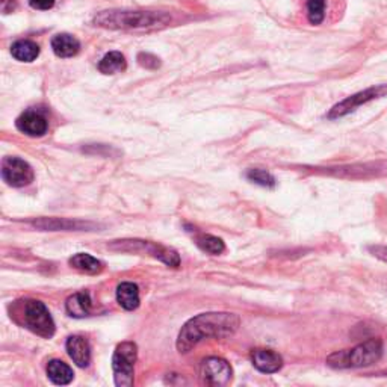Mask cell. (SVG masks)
Wrapping results in <instances>:
<instances>
[{
	"label": "cell",
	"mask_w": 387,
	"mask_h": 387,
	"mask_svg": "<svg viewBox=\"0 0 387 387\" xmlns=\"http://www.w3.org/2000/svg\"><path fill=\"white\" fill-rule=\"evenodd\" d=\"M240 325L235 313L210 312L201 313L182 327L177 337V350L188 353L205 339H226L233 336Z\"/></svg>",
	"instance_id": "cell-1"
},
{
	"label": "cell",
	"mask_w": 387,
	"mask_h": 387,
	"mask_svg": "<svg viewBox=\"0 0 387 387\" xmlns=\"http://www.w3.org/2000/svg\"><path fill=\"white\" fill-rule=\"evenodd\" d=\"M93 22L114 31H156L168 26L171 17L159 11H102Z\"/></svg>",
	"instance_id": "cell-2"
},
{
	"label": "cell",
	"mask_w": 387,
	"mask_h": 387,
	"mask_svg": "<svg viewBox=\"0 0 387 387\" xmlns=\"http://www.w3.org/2000/svg\"><path fill=\"white\" fill-rule=\"evenodd\" d=\"M383 355V342L380 339H369L363 344L328 355L327 365L334 369H350V367H366L379 362Z\"/></svg>",
	"instance_id": "cell-3"
},
{
	"label": "cell",
	"mask_w": 387,
	"mask_h": 387,
	"mask_svg": "<svg viewBox=\"0 0 387 387\" xmlns=\"http://www.w3.org/2000/svg\"><path fill=\"white\" fill-rule=\"evenodd\" d=\"M18 313L27 330L44 339H50L55 334V321L44 303L38 299H26L20 304Z\"/></svg>",
	"instance_id": "cell-4"
},
{
	"label": "cell",
	"mask_w": 387,
	"mask_h": 387,
	"mask_svg": "<svg viewBox=\"0 0 387 387\" xmlns=\"http://www.w3.org/2000/svg\"><path fill=\"white\" fill-rule=\"evenodd\" d=\"M112 250L117 251H128V253H145L154 259H159L168 266L177 268L180 265V256L177 251H174L168 247H163L150 240H140V239H124V240H114L109 245Z\"/></svg>",
	"instance_id": "cell-5"
},
{
	"label": "cell",
	"mask_w": 387,
	"mask_h": 387,
	"mask_svg": "<svg viewBox=\"0 0 387 387\" xmlns=\"http://www.w3.org/2000/svg\"><path fill=\"white\" fill-rule=\"evenodd\" d=\"M135 362H137V345L133 342L120 344L112 357L115 384L120 387H129L133 384Z\"/></svg>",
	"instance_id": "cell-6"
},
{
	"label": "cell",
	"mask_w": 387,
	"mask_h": 387,
	"mask_svg": "<svg viewBox=\"0 0 387 387\" xmlns=\"http://www.w3.org/2000/svg\"><path fill=\"white\" fill-rule=\"evenodd\" d=\"M386 95H387V83L371 86V88H367L360 93H355L350 97H346V99L342 100L341 103L334 104L330 109V112H328L327 117L330 120L345 117V115L354 112L357 108H360L362 104H366V103H369L376 99H381V97H386Z\"/></svg>",
	"instance_id": "cell-7"
},
{
	"label": "cell",
	"mask_w": 387,
	"mask_h": 387,
	"mask_svg": "<svg viewBox=\"0 0 387 387\" xmlns=\"http://www.w3.org/2000/svg\"><path fill=\"white\" fill-rule=\"evenodd\" d=\"M2 177L13 188H23L34 180V170L20 158H5L2 162Z\"/></svg>",
	"instance_id": "cell-8"
},
{
	"label": "cell",
	"mask_w": 387,
	"mask_h": 387,
	"mask_svg": "<svg viewBox=\"0 0 387 387\" xmlns=\"http://www.w3.org/2000/svg\"><path fill=\"white\" fill-rule=\"evenodd\" d=\"M230 365L219 357H209L201 363V379L209 386H227L231 381Z\"/></svg>",
	"instance_id": "cell-9"
},
{
	"label": "cell",
	"mask_w": 387,
	"mask_h": 387,
	"mask_svg": "<svg viewBox=\"0 0 387 387\" xmlns=\"http://www.w3.org/2000/svg\"><path fill=\"white\" fill-rule=\"evenodd\" d=\"M15 125L18 130L27 135V137H32V138L43 137V135L47 133V129H48V123H47L44 115L41 112L34 111V109H29V111L23 112L20 117L17 118Z\"/></svg>",
	"instance_id": "cell-10"
},
{
	"label": "cell",
	"mask_w": 387,
	"mask_h": 387,
	"mask_svg": "<svg viewBox=\"0 0 387 387\" xmlns=\"http://www.w3.org/2000/svg\"><path fill=\"white\" fill-rule=\"evenodd\" d=\"M251 362H253L257 371L264 374H274L282 369L283 366L282 355L273 350H264V348L251 351Z\"/></svg>",
	"instance_id": "cell-11"
},
{
	"label": "cell",
	"mask_w": 387,
	"mask_h": 387,
	"mask_svg": "<svg viewBox=\"0 0 387 387\" xmlns=\"http://www.w3.org/2000/svg\"><path fill=\"white\" fill-rule=\"evenodd\" d=\"M67 353H69L70 359L79 366L86 367L91 360V346L90 342L82 336H70L67 339Z\"/></svg>",
	"instance_id": "cell-12"
},
{
	"label": "cell",
	"mask_w": 387,
	"mask_h": 387,
	"mask_svg": "<svg viewBox=\"0 0 387 387\" xmlns=\"http://www.w3.org/2000/svg\"><path fill=\"white\" fill-rule=\"evenodd\" d=\"M32 226L41 230H93L97 227L93 222L72 221L65 218H41L32 221Z\"/></svg>",
	"instance_id": "cell-13"
},
{
	"label": "cell",
	"mask_w": 387,
	"mask_h": 387,
	"mask_svg": "<svg viewBox=\"0 0 387 387\" xmlns=\"http://www.w3.org/2000/svg\"><path fill=\"white\" fill-rule=\"evenodd\" d=\"M52 50L57 57H73L81 50V43L70 34H60L53 36Z\"/></svg>",
	"instance_id": "cell-14"
},
{
	"label": "cell",
	"mask_w": 387,
	"mask_h": 387,
	"mask_svg": "<svg viewBox=\"0 0 387 387\" xmlns=\"http://www.w3.org/2000/svg\"><path fill=\"white\" fill-rule=\"evenodd\" d=\"M117 301L125 311H135L140 306L138 286L130 282H124L117 287Z\"/></svg>",
	"instance_id": "cell-15"
},
{
	"label": "cell",
	"mask_w": 387,
	"mask_h": 387,
	"mask_svg": "<svg viewBox=\"0 0 387 387\" xmlns=\"http://www.w3.org/2000/svg\"><path fill=\"white\" fill-rule=\"evenodd\" d=\"M47 375L53 384L65 386L70 384L74 379L72 367L61 360H50L47 365Z\"/></svg>",
	"instance_id": "cell-16"
},
{
	"label": "cell",
	"mask_w": 387,
	"mask_h": 387,
	"mask_svg": "<svg viewBox=\"0 0 387 387\" xmlns=\"http://www.w3.org/2000/svg\"><path fill=\"white\" fill-rule=\"evenodd\" d=\"M65 308L73 318L88 316L91 312V298L86 292H77L67 299Z\"/></svg>",
	"instance_id": "cell-17"
},
{
	"label": "cell",
	"mask_w": 387,
	"mask_h": 387,
	"mask_svg": "<svg viewBox=\"0 0 387 387\" xmlns=\"http://www.w3.org/2000/svg\"><path fill=\"white\" fill-rule=\"evenodd\" d=\"M11 55L20 62H32L38 56H40V47H38V44L34 41L22 40L13 44Z\"/></svg>",
	"instance_id": "cell-18"
},
{
	"label": "cell",
	"mask_w": 387,
	"mask_h": 387,
	"mask_svg": "<svg viewBox=\"0 0 387 387\" xmlns=\"http://www.w3.org/2000/svg\"><path fill=\"white\" fill-rule=\"evenodd\" d=\"M70 265L77 271H82L86 274H99L103 269V264L99 259L93 257L88 253H77L70 259Z\"/></svg>",
	"instance_id": "cell-19"
},
{
	"label": "cell",
	"mask_w": 387,
	"mask_h": 387,
	"mask_svg": "<svg viewBox=\"0 0 387 387\" xmlns=\"http://www.w3.org/2000/svg\"><path fill=\"white\" fill-rule=\"evenodd\" d=\"M125 67V57L120 52H109L103 56V60L99 62V70L103 74H115L124 72Z\"/></svg>",
	"instance_id": "cell-20"
},
{
	"label": "cell",
	"mask_w": 387,
	"mask_h": 387,
	"mask_svg": "<svg viewBox=\"0 0 387 387\" xmlns=\"http://www.w3.org/2000/svg\"><path fill=\"white\" fill-rule=\"evenodd\" d=\"M196 242L203 251H206V253L214 254V256L221 254L222 251L226 250V245H224V242H222V239H219L217 236H212V235L201 233L196 238Z\"/></svg>",
	"instance_id": "cell-21"
},
{
	"label": "cell",
	"mask_w": 387,
	"mask_h": 387,
	"mask_svg": "<svg viewBox=\"0 0 387 387\" xmlns=\"http://www.w3.org/2000/svg\"><path fill=\"white\" fill-rule=\"evenodd\" d=\"M245 177L250 180L256 183V185L259 186H264V188H274L276 186V179L271 172L265 171V170H260V168H253V170H248Z\"/></svg>",
	"instance_id": "cell-22"
},
{
	"label": "cell",
	"mask_w": 387,
	"mask_h": 387,
	"mask_svg": "<svg viewBox=\"0 0 387 387\" xmlns=\"http://www.w3.org/2000/svg\"><path fill=\"white\" fill-rule=\"evenodd\" d=\"M307 17L312 25H321L325 18V0H308Z\"/></svg>",
	"instance_id": "cell-23"
},
{
	"label": "cell",
	"mask_w": 387,
	"mask_h": 387,
	"mask_svg": "<svg viewBox=\"0 0 387 387\" xmlns=\"http://www.w3.org/2000/svg\"><path fill=\"white\" fill-rule=\"evenodd\" d=\"M138 61L142 67H145V69H158L161 64L158 57L150 55V53H140Z\"/></svg>",
	"instance_id": "cell-24"
},
{
	"label": "cell",
	"mask_w": 387,
	"mask_h": 387,
	"mask_svg": "<svg viewBox=\"0 0 387 387\" xmlns=\"http://www.w3.org/2000/svg\"><path fill=\"white\" fill-rule=\"evenodd\" d=\"M29 5L38 11H47V9L53 8L55 0H29Z\"/></svg>",
	"instance_id": "cell-25"
},
{
	"label": "cell",
	"mask_w": 387,
	"mask_h": 387,
	"mask_svg": "<svg viewBox=\"0 0 387 387\" xmlns=\"http://www.w3.org/2000/svg\"><path fill=\"white\" fill-rule=\"evenodd\" d=\"M371 253L376 257L383 260V262L387 264V247H380V245H375V247H371Z\"/></svg>",
	"instance_id": "cell-26"
},
{
	"label": "cell",
	"mask_w": 387,
	"mask_h": 387,
	"mask_svg": "<svg viewBox=\"0 0 387 387\" xmlns=\"http://www.w3.org/2000/svg\"><path fill=\"white\" fill-rule=\"evenodd\" d=\"M2 13L4 14H9V13H13L15 11V8H17V0H2Z\"/></svg>",
	"instance_id": "cell-27"
}]
</instances>
